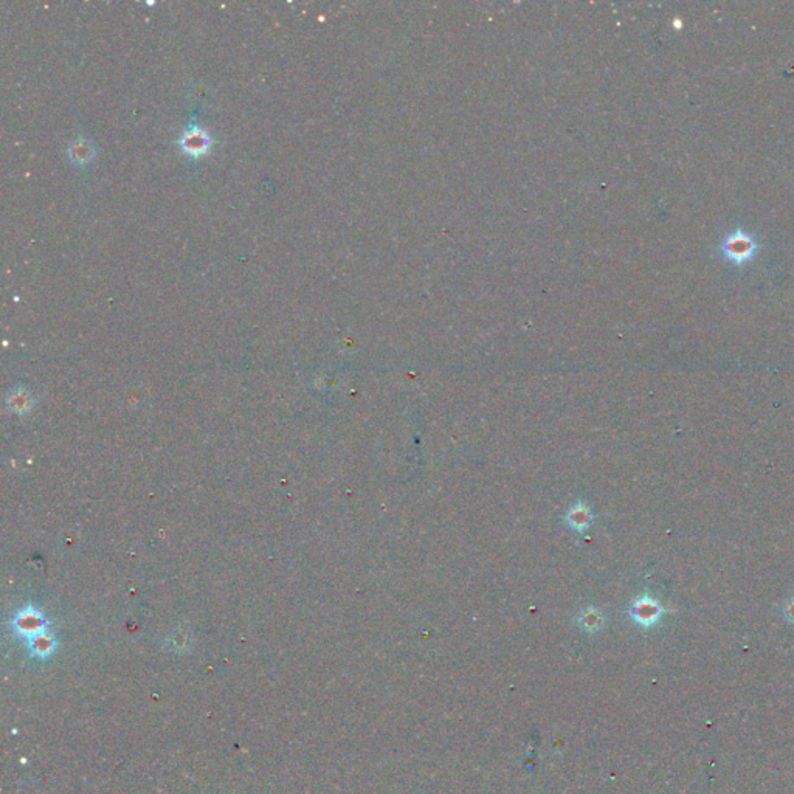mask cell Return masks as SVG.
Segmentation results:
<instances>
[{
    "label": "cell",
    "mask_w": 794,
    "mask_h": 794,
    "mask_svg": "<svg viewBox=\"0 0 794 794\" xmlns=\"http://www.w3.org/2000/svg\"><path fill=\"white\" fill-rule=\"evenodd\" d=\"M723 255L734 264H743L755 253V244L751 237L743 233H736L728 237L722 246Z\"/></svg>",
    "instance_id": "cell-1"
},
{
    "label": "cell",
    "mask_w": 794,
    "mask_h": 794,
    "mask_svg": "<svg viewBox=\"0 0 794 794\" xmlns=\"http://www.w3.org/2000/svg\"><path fill=\"white\" fill-rule=\"evenodd\" d=\"M210 145H211V137L209 135V132L196 124L190 126L180 137L182 150L187 154L192 155V157L204 155L206 151H209Z\"/></svg>",
    "instance_id": "cell-2"
},
{
    "label": "cell",
    "mask_w": 794,
    "mask_h": 794,
    "mask_svg": "<svg viewBox=\"0 0 794 794\" xmlns=\"http://www.w3.org/2000/svg\"><path fill=\"white\" fill-rule=\"evenodd\" d=\"M69 155L70 159L77 163V165H86L91 161L95 155V147L88 138L79 137L73 140L69 146Z\"/></svg>",
    "instance_id": "cell-3"
},
{
    "label": "cell",
    "mask_w": 794,
    "mask_h": 794,
    "mask_svg": "<svg viewBox=\"0 0 794 794\" xmlns=\"http://www.w3.org/2000/svg\"><path fill=\"white\" fill-rule=\"evenodd\" d=\"M633 616L640 624L650 626L659 618V608L653 600H641L635 605Z\"/></svg>",
    "instance_id": "cell-4"
},
{
    "label": "cell",
    "mask_w": 794,
    "mask_h": 794,
    "mask_svg": "<svg viewBox=\"0 0 794 794\" xmlns=\"http://www.w3.org/2000/svg\"><path fill=\"white\" fill-rule=\"evenodd\" d=\"M567 520L568 523L573 526L574 529L577 531H583L590 526L591 523V515H590V510L586 509L583 504H577L573 509L568 512L567 515Z\"/></svg>",
    "instance_id": "cell-5"
}]
</instances>
